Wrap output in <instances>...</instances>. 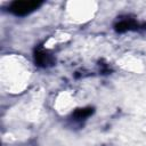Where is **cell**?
<instances>
[{
	"mask_svg": "<svg viewBox=\"0 0 146 146\" xmlns=\"http://www.w3.org/2000/svg\"><path fill=\"white\" fill-rule=\"evenodd\" d=\"M41 5L42 2L36 1V0H22V1L16 0L9 5L8 10L16 16H25L34 11L35 9H38Z\"/></svg>",
	"mask_w": 146,
	"mask_h": 146,
	"instance_id": "1",
	"label": "cell"
},
{
	"mask_svg": "<svg viewBox=\"0 0 146 146\" xmlns=\"http://www.w3.org/2000/svg\"><path fill=\"white\" fill-rule=\"evenodd\" d=\"M34 62H35V65H38L39 67L46 68L55 64V58L50 52L44 51L42 49H38L34 51Z\"/></svg>",
	"mask_w": 146,
	"mask_h": 146,
	"instance_id": "2",
	"label": "cell"
},
{
	"mask_svg": "<svg viewBox=\"0 0 146 146\" xmlns=\"http://www.w3.org/2000/svg\"><path fill=\"white\" fill-rule=\"evenodd\" d=\"M141 25H139L136 21L131 19V18H128V19H121L117 23H115L114 25V30L117 32V33H123V32H127V31H131V30H138L140 29Z\"/></svg>",
	"mask_w": 146,
	"mask_h": 146,
	"instance_id": "3",
	"label": "cell"
},
{
	"mask_svg": "<svg viewBox=\"0 0 146 146\" xmlns=\"http://www.w3.org/2000/svg\"><path fill=\"white\" fill-rule=\"evenodd\" d=\"M92 113H94V108L92 107H84V108L75 110L72 116L74 117V120H84L88 116H90Z\"/></svg>",
	"mask_w": 146,
	"mask_h": 146,
	"instance_id": "4",
	"label": "cell"
}]
</instances>
